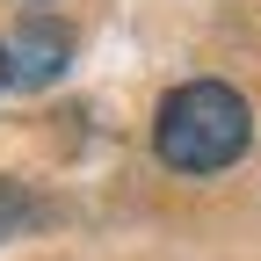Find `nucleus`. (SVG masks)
<instances>
[{"instance_id":"nucleus-3","label":"nucleus","mask_w":261,"mask_h":261,"mask_svg":"<svg viewBox=\"0 0 261 261\" xmlns=\"http://www.w3.org/2000/svg\"><path fill=\"white\" fill-rule=\"evenodd\" d=\"M29 218H37V203H29L22 189H8V181H0V240H8V232H22Z\"/></svg>"},{"instance_id":"nucleus-2","label":"nucleus","mask_w":261,"mask_h":261,"mask_svg":"<svg viewBox=\"0 0 261 261\" xmlns=\"http://www.w3.org/2000/svg\"><path fill=\"white\" fill-rule=\"evenodd\" d=\"M65 58H73V29L37 15V22H22L15 37H8V80L44 87V80H58V73H65Z\"/></svg>"},{"instance_id":"nucleus-1","label":"nucleus","mask_w":261,"mask_h":261,"mask_svg":"<svg viewBox=\"0 0 261 261\" xmlns=\"http://www.w3.org/2000/svg\"><path fill=\"white\" fill-rule=\"evenodd\" d=\"M247 138H254V109H247V94L225 87V80H181L167 102H160V116H152V152L167 160V167H181V174L232 167L247 152Z\"/></svg>"},{"instance_id":"nucleus-4","label":"nucleus","mask_w":261,"mask_h":261,"mask_svg":"<svg viewBox=\"0 0 261 261\" xmlns=\"http://www.w3.org/2000/svg\"><path fill=\"white\" fill-rule=\"evenodd\" d=\"M0 87H8V44H0Z\"/></svg>"}]
</instances>
